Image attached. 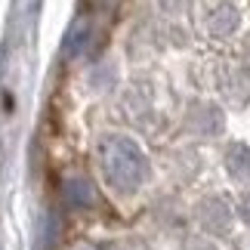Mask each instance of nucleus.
<instances>
[{
  "instance_id": "obj_1",
  "label": "nucleus",
  "mask_w": 250,
  "mask_h": 250,
  "mask_svg": "<svg viewBox=\"0 0 250 250\" xmlns=\"http://www.w3.org/2000/svg\"><path fill=\"white\" fill-rule=\"evenodd\" d=\"M99 167H102L105 182L114 191H124V195L136 191L148 176L146 155L127 136H108L99 142Z\"/></svg>"
},
{
  "instance_id": "obj_2",
  "label": "nucleus",
  "mask_w": 250,
  "mask_h": 250,
  "mask_svg": "<svg viewBox=\"0 0 250 250\" xmlns=\"http://www.w3.org/2000/svg\"><path fill=\"white\" fill-rule=\"evenodd\" d=\"M201 219H204V226L213 229V232H226L232 213H229L226 204L216 198V201H204V207H201Z\"/></svg>"
},
{
  "instance_id": "obj_3",
  "label": "nucleus",
  "mask_w": 250,
  "mask_h": 250,
  "mask_svg": "<svg viewBox=\"0 0 250 250\" xmlns=\"http://www.w3.org/2000/svg\"><path fill=\"white\" fill-rule=\"evenodd\" d=\"M65 198H68L71 207H90L96 195H93V186L86 179H71L68 186H65Z\"/></svg>"
},
{
  "instance_id": "obj_4",
  "label": "nucleus",
  "mask_w": 250,
  "mask_h": 250,
  "mask_svg": "<svg viewBox=\"0 0 250 250\" xmlns=\"http://www.w3.org/2000/svg\"><path fill=\"white\" fill-rule=\"evenodd\" d=\"M235 28H238V13L232 6H223V9H216V13L210 16V31H213L216 37L232 34Z\"/></svg>"
},
{
  "instance_id": "obj_5",
  "label": "nucleus",
  "mask_w": 250,
  "mask_h": 250,
  "mask_svg": "<svg viewBox=\"0 0 250 250\" xmlns=\"http://www.w3.org/2000/svg\"><path fill=\"white\" fill-rule=\"evenodd\" d=\"M229 170H232V176H238V179L250 176V151L244 146H232V148H229Z\"/></svg>"
},
{
  "instance_id": "obj_6",
  "label": "nucleus",
  "mask_w": 250,
  "mask_h": 250,
  "mask_svg": "<svg viewBox=\"0 0 250 250\" xmlns=\"http://www.w3.org/2000/svg\"><path fill=\"white\" fill-rule=\"evenodd\" d=\"M238 213H241L244 223H250V195H244V198H241V204H238Z\"/></svg>"
}]
</instances>
